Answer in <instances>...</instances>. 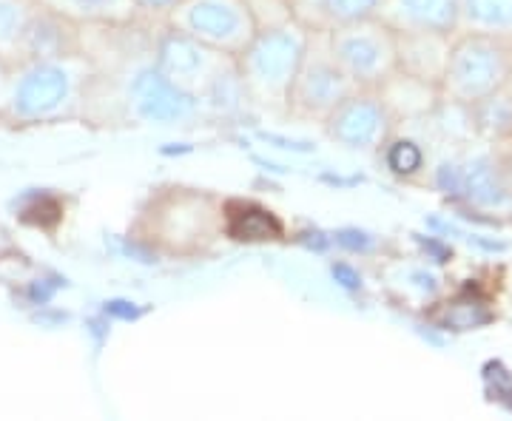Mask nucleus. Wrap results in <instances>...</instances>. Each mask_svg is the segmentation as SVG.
<instances>
[{"label":"nucleus","mask_w":512,"mask_h":421,"mask_svg":"<svg viewBox=\"0 0 512 421\" xmlns=\"http://www.w3.org/2000/svg\"><path fill=\"white\" fill-rule=\"evenodd\" d=\"M308 40L311 32L296 20L268 23L256 29L251 43L237 57L239 77L254 103L268 109H288V92L302 66V57L308 52Z\"/></svg>","instance_id":"obj_1"},{"label":"nucleus","mask_w":512,"mask_h":421,"mask_svg":"<svg viewBox=\"0 0 512 421\" xmlns=\"http://www.w3.org/2000/svg\"><path fill=\"white\" fill-rule=\"evenodd\" d=\"M86 83H89V69L80 55L23 60L12 66L3 111L20 123L57 120L80 97L86 100Z\"/></svg>","instance_id":"obj_2"},{"label":"nucleus","mask_w":512,"mask_h":421,"mask_svg":"<svg viewBox=\"0 0 512 421\" xmlns=\"http://www.w3.org/2000/svg\"><path fill=\"white\" fill-rule=\"evenodd\" d=\"M163 20L228 57L242 55L259 29L251 0H180Z\"/></svg>","instance_id":"obj_3"},{"label":"nucleus","mask_w":512,"mask_h":421,"mask_svg":"<svg viewBox=\"0 0 512 421\" xmlns=\"http://www.w3.org/2000/svg\"><path fill=\"white\" fill-rule=\"evenodd\" d=\"M325 37L333 60L359 89H376L399 63L396 35L384 23H376V18L336 26Z\"/></svg>","instance_id":"obj_4"},{"label":"nucleus","mask_w":512,"mask_h":421,"mask_svg":"<svg viewBox=\"0 0 512 421\" xmlns=\"http://www.w3.org/2000/svg\"><path fill=\"white\" fill-rule=\"evenodd\" d=\"M356 89L359 86L339 69V63L330 55L325 32H311L308 52L302 57L299 72L293 77V86L288 92V109L285 111L293 114V117H302V120L325 123L330 111Z\"/></svg>","instance_id":"obj_5"},{"label":"nucleus","mask_w":512,"mask_h":421,"mask_svg":"<svg viewBox=\"0 0 512 421\" xmlns=\"http://www.w3.org/2000/svg\"><path fill=\"white\" fill-rule=\"evenodd\" d=\"M444 77L458 100L481 103L498 92L510 77V52L495 37H464L447 52Z\"/></svg>","instance_id":"obj_6"},{"label":"nucleus","mask_w":512,"mask_h":421,"mask_svg":"<svg viewBox=\"0 0 512 421\" xmlns=\"http://www.w3.org/2000/svg\"><path fill=\"white\" fill-rule=\"evenodd\" d=\"M128 111L143 120V123H157V126H177L188 123L200 114V100L183 86H177L168 74L151 60L137 66L128 77Z\"/></svg>","instance_id":"obj_7"},{"label":"nucleus","mask_w":512,"mask_h":421,"mask_svg":"<svg viewBox=\"0 0 512 421\" xmlns=\"http://www.w3.org/2000/svg\"><path fill=\"white\" fill-rule=\"evenodd\" d=\"M237 57H228L205 46L194 37L183 35L177 29H165V35L157 40V49H154V63L163 69L177 86H183L185 92H191L197 100L200 94L211 86V80L231 66Z\"/></svg>","instance_id":"obj_8"},{"label":"nucleus","mask_w":512,"mask_h":421,"mask_svg":"<svg viewBox=\"0 0 512 421\" xmlns=\"http://www.w3.org/2000/svg\"><path fill=\"white\" fill-rule=\"evenodd\" d=\"M390 114L379 94L373 89H356L350 92L336 109L325 117V131L333 143L345 148H376L387 134Z\"/></svg>","instance_id":"obj_9"},{"label":"nucleus","mask_w":512,"mask_h":421,"mask_svg":"<svg viewBox=\"0 0 512 421\" xmlns=\"http://www.w3.org/2000/svg\"><path fill=\"white\" fill-rule=\"evenodd\" d=\"M77 29H80L77 23L60 18L52 9L35 3L32 18L26 23V32H23V40H20L15 66L23 63V60H49V57L80 55Z\"/></svg>","instance_id":"obj_10"},{"label":"nucleus","mask_w":512,"mask_h":421,"mask_svg":"<svg viewBox=\"0 0 512 421\" xmlns=\"http://www.w3.org/2000/svg\"><path fill=\"white\" fill-rule=\"evenodd\" d=\"M288 9L308 32H330L336 26L376 18L382 0H288Z\"/></svg>","instance_id":"obj_11"},{"label":"nucleus","mask_w":512,"mask_h":421,"mask_svg":"<svg viewBox=\"0 0 512 421\" xmlns=\"http://www.w3.org/2000/svg\"><path fill=\"white\" fill-rule=\"evenodd\" d=\"M390 15L407 32H450L461 18V0H390Z\"/></svg>","instance_id":"obj_12"},{"label":"nucleus","mask_w":512,"mask_h":421,"mask_svg":"<svg viewBox=\"0 0 512 421\" xmlns=\"http://www.w3.org/2000/svg\"><path fill=\"white\" fill-rule=\"evenodd\" d=\"M77 26H128L140 15L134 0H35Z\"/></svg>","instance_id":"obj_13"},{"label":"nucleus","mask_w":512,"mask_h":421,"mask_svg":"<svg viewBox=\"0 0 512 421\" xmlns=\"http://www.w3.org/2000/svg\"><path fill=\"white\" fill-rule=\"evenodd\" d=\"M222 231L231 239L242 242H262L282 234V225L271 211L251 205V202H228L222 208Z\"/></svg>","instance_id":"obj_14"},{"label":"nucleus","mask_w":512,"mask_h":421,"mask_svg":"<svg viewBox=\"0 0 512 421\" xmlns=\"http://www.w3.org/2000/svg\"><path fill=\"white\" fill-rule=\"evenodd\" d=\"M461 191H467V197L478 205H504L510 200L507 194V185L501 183V174L495 168L493 160L481 157L467 165V171L461 174Z\"/></svg>","instance_id":"obj_15"},{"label":"nucleus","mask_w":512,"mask_h":421,"mask_svg":"<svg viewBox=\"0 0 512 421\" xmlns=\"http://www.w3.org/2000/svg\"><path fill=\"white\" fill-rule=\"evenodd\" d=\"M35 0H0V57L15 66L26 23L32 18Z\"/></svg>","instance_id":"obj_16"},{"label":"nucleus","mask_w":512,"mask_h":421,"mask_svg":"<svg viewBox=\"0 0 512 421\" xmlns=\"http://www.w3.org/2000/svg\"><path fill=\"white\" fill-rule=\"evenodd\" d=\"M461 15L484 32L512 29V0H461Z\"/></svg>","instance_id":"obj_17"},{"label":"nucleus","mask_w":512,"mask_h":421,"mask_svg":"<svg viewBox=\"0 0 512 421\" xmlns=\"http://www.w3.org/2000/svg\"><path fill=\"white\" fill-rule=\"evenodd\" d=\"M424 163V154L416 143L410 140H399L387 148V165L396 171V174H416Z\"/></svg>","instance_id":"obj_18"},{"label":"nucleus","mask_w":512,"mask_h":421,"mask_svg":"<svg viewBox=\"0 0 512 421\" xmlns=\"http://www.w3.org/2000/svg\"><path fill=\"white\" fill-rule=\"evenodd\" d=\"M177 3H180V0H134L137 12H143V15H154V18H165Z\"/></svg>","instance_id":"obj_19"},{"label":"nucleus","mask_w":512,"mask_h":421,"mask_svg":"<svg viewBox=\"0 0 512 421\" xmlns=\"http://www.w3.org/2000/svg\"><path fill=\"white\" fill-rule=\"evenodd\" d=\"M9 74H12V66L0 57V106L6 100V89H9Z\"/></svg>","instance_id":"obj_20"}]
</instances>
